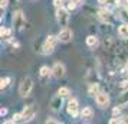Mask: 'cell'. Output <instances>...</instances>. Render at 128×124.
<instances>
[{"label": "cell", "instance_id": "7402d4cb", "mask_svg": "<svg viewBox=\"0 0 128 124\" xmlns=\"http://www.w3.org/2000/svg\"><path fill=\"white\" fill-rule=\"evenodd\" d=\"M118 3H120V0H106L105 5H106V6H116Z\"/></svg>", "mask_w": 128, "mask_h": 124}, {"label": "cell", "instance_id": "9a60e30c", "mask_svg": "<svg viewBox=\"0 0 128 124\" xmlns=\"http://www.w3.org/2000/svg\"><path fill=\"white\" fill-rule=\"evenodd\" d=\"M118 35L121 36V38H128V23L127 22L118 28Z\"/></svg>", "mask_w": 128, "mask_h": 124}, {"label": "cell", "instance_id": "83f0119b", "mask_svg": "<svg viewBox=\"0 0 128 124\" xmlns=\"http://www.w3.org/2000/svg\"><path fill=\"white\" fill-rule=\"evenodd\" d=\"M6 112H7V110H6V108H2V110H0V115L3 117V115H6Z\"/></svg>", "mask_w": 128, "mask_h": 124}, {"label": "cell", "instance_id": "4dcf8cb0", "mask_svg": "<svg viewBox=\"0 0 128 124\" xmlns=\"http://www.w3.org/2000/svg\"><path fill=\"white\" fill-rule=\"evenodd\" d=\"M98 3H99V5H105V3H106V0H98Z\"/></svg>", "mask_w": 128, "mask_h": 124}, {"label": "cell", "instance_id": "6da1fadb", "mask_svg": "<svg viewBox=\"0 0 128 124\" xmlns=\"http://www.w3.org/2000/svg\"><path fill=\"white\" fill-rule=\"evenodd\" d=\"M32 88H33V81H32L30 77H26L22 81L20 87H19V94H20V97H28L32 92Z\"/></svg>", "mask_w": 128, "mask_h": 124}, {"label": "cell", "instance_id": "603a6c76", "mask_svg": "<svg viewBox=\"0 0 128 124\" xmlns=\"http://www.w3.org/2000/svg\"><path fill=\"white\" fill-rule=\"evenodd\" d=\"M76 6H78L76 3H74L72 0H69V3H68V10H75Z\"/></svg>", "mask_w": 128, "mask_h": 124}, {"label": "cell", "instance_id": "ba28073f", "mask_svg": "<svg viewBox=\"0 0 128 124\" xmlns=\"http://www.w3.org/2000/svg\"><path fill=\"white\" fill-rule=\"evenodd\" d=\"M68 112H69L72 117H75L76 114H78V108H79V104H78V100L76 98H70L68 101Z\"/></svg>", "mask_w": 128, "mask_h": 124}, {"label": "cell", "instance_id": "cb8c5ba5", "mask_svg": "<svg viewBox=\"0 0 128 124\" xmlns=\"http://www.w3.org/2000/svg\"><path fill=\"white\" fill-rule=\"evenodd\" d=\"M112 114H114V115H120V114H121V107H118V105H116L115 108L112 110Z\"/></svg>", "mask_w": 128, "mask_h": 124}, {"label": "cell", "instance_id": "277c9868", "mask_svg": "<svg viewBox=\"0 0 128 124\" xmlns=\"http://www.w3.org/2000/svg\"><path fill=\"white\" fill-rule=\"evenodd\" d=\"M24 23H26V19H24V16H23V13L20 12H14V16H13V25H14V28L16 29H23V26H24Z\"/></svg>", "mask_w": 128, "mask_h": 124}, {"label": "cell", "instance_id": "ffe728a7", "mask_svg": "<svg viewBox=\"0 0 128 124\" xmlns=\"http://www.w3.org/2000/svg\"><path fill=\"white\" fill-rule=\"evenodd\" d=\"M9 82H10V78H2V79H0V88L4 89L7 85H9Z\"/></svg>", "mask_w": 128, "mask_h": 124}, {"label": "cell", "instance_id": "d4e9b609", "mask_svg": "<svg viewBox=\"0 0 128 124\" xmlns=\"http://www.w3.org/2000/svg\"><path fill=\"white\" fill-rule=\"evenodd\" d=\"M7 5H9V2H7V0H0V7H2V9L7 7Z\"/></svg>", "mask_w": 128, "mask_h": 124}, {"label": "cell", "instance_id": "ac0fdd59", "mask_svg": "<svg viewBox=\"0 0 128 124\" xmlns=\"http://www.w3.org/2000/svg\"><path fill=\"white\" fill-rule=\"evenodd\" d=\"M58 94L60 95V97H64V98H66V97H69V95H70V89L68 88V87H62V88H59Z\"/></svg>", "mask_w": 128, "mask_h": 124}, {"label": "cell", "instance_id": "8992f818", "mask_svg": "<svg viewBox=\"0 0 128 124\" xmlns=\"http://www.w3.org/2000/svg\"><path fill=\"white\" fill-rule=\"evenodd\" d=\"M72 36H74L72 30H70L69 28H64V29L59 32L58 39H59V42H62V43H68V42L72 39Z\"/></svg>", "mask_w": 128, "mask_h": 124}, {"label": "cell", "instance_id": "4fadbf2b", "mask_svg": "<svg viewBox=\"0 0 128 124\" xmlns=\"http://www.w3.org/2000/svg\"><path fill=\"white\" fill-rule=\"evenodd\" d=\"M118 105H128V88L127 89H124L122 91V94L120 95V98H118Z\"/></svg>", "mask_w": 128, "mask_h": 124}, {"label": "cell", "instance_id": "1f68e13d", "mask_svg": "<svg viewBox=\"0 0 128 124\" xmlns=\"http://www.w3.org/2000/svg\"><path fill=\"white\" fill-rule=\"evenodd\" d=\"M125 9L128 10V0H125Z\"/></svg>", "mask_w": 128, "mask_h": 124}, {"label": "cell", "instance_id": "f546056e", "mask_svg": "<svg viewBox=\"0 0 128 124\" xmlns=\"http://www.w3.org/2000/svg\"><path fill=\"white\" fill-rule=\"evenodd\" d=\"M122 123H125V124H128V115H125V117L122 118Z\"/></svg>", "mask_w": 128, "mask_h": 124}, {"label": "cell", "instance_id": "3957f363", "mask_svg": "<svg viewBox=\"0 0 128 124\" xmlns=\"http://www.w3.org/2000/svg\"><path fill=\"white\" fill-rule=\"evenodd\" d=\"M59 39L56 38V36H48L46 41H45V43H43V51L42 52L46 53V55H49V53H52L53 51H55V46H56V42H58Z\"/></svg>", "mask_w": 128, "mask_h": 124}, {"label": "cell", "instance_id": "d6a6232c", "mask_svg": "<svg viewBox=\"0 0 128 124\" xmlns=\"http://www.w3.org/2000/svg\"><path fill=\"white\" fill-rule=\"evenodd\" d=\"M127 66H128V64H127Z\"/></svg>", "mask_w": 128, "mask_h": 124}, {"label": "cell", "instance_id": "30bf717a", "mask_svg": "<svg viewBox=\"0 0 128 124\" xmlns=\"http://www.w3.org/2000/svg\"><path fill=\"white\" fill-rule=\"evenodd\" d=\"M62 101H64V97H60L59 94L56 97H53L52 100H50V108H52L53 111H59L60 107H62Z\"/></svg>", "mask_w": 128, "mask_h": 124}, {"label": "cell", "instance_id": "484cf974", "mask_svg": "<svg viewBox=\"0 0 128 124\" xmlns=\"http://www.w3.org/2000/svg\"><path fill=\"white\" fill-rule=\"evenodd\" d=\"M46 123H48V124H49V123H50V124H59L60 121H58V120H53V118H48Z\"/></svg>", "mask_w": 128, "mask_h": 124}, {"label": "cell", "instance_id": "836d02e7", "mask_svg": "<svg viewBox=\"0 0 128 124\" xmlns=\"http://www.w3.org/2000/svg\"><path fill=\"white\" fill-rule=\"evenodd\" d=\"M127 81H128V79H127Z\"/></svg>", "mask_w": 128, "mask_h": 124}, {"label": "cell", "instance_id": "8fae6325", "mask_svg": "<svg viewBox=\"0 0 128 124\" xmlns=\"http://www.w3.org/2000/svg\"><path fill=\"white\" fill-rule=\"evenodd\" d=\"M99 19L102 22H106V23H112L114 22V18H112V13L110 10H99Z\"/></svg>", "mask_w": 128, "mask_h": 124}, {"label": "cell", "instance_id": "4316f807", "mask_svg": "<svg viewBox=\"0 0 128 124\" xmlns=\"http://www.w3.org/2000/svg\"><path fill=\"white\" fill-rule=\"evenodd\" d=\"M110 123H111V124H115V123H122V120H120V118L114 117L112 120H110Z\"/></svg>", "mask_w": 128, "mask_h": 124}, {"label": "cell", "instance_id": "5bb4252c", "mask_svg": "<svg viewBox=\"0 0 128 124\" xmlns=\"http://www.w3.org/2000/svg\"><path fill=\"white\" fill-rule=\"evenodd\" d=\"M81 117L84 118V120H91V118L94 117V111L91 107H85L84 110H82L81 112Z\"/></svg>", "mask_w": 128, "mask_h": 124}, {"label": "cell", "instance_id": "d6986e66", "mask_svg": "<svg viewBox=\"0 0 128 124\" xmlns=\"http://www.w3.org/2000/svg\"><path fill=\"white\" fill-rule=\"evenodd\" d=\"M89 95H96L99 92V85L98 84H91V87H89Z\"/></svg>", "mask_w": 128, "mask_h": 124}, {"label": "cell", "instance_id": "52a82bcc", "mask_svg": "<svg viewBox=\"0 0 128 124\" xmlns=\"http://www.w3.org/2000/svg\"><path fill=\"white\" fill-rule=\"evenodd\" d=\"M65 72H66V69H65V65L64 64H60V62H56L55 65H53L52 68V75L55 78H62L65 75Z\"/></svg>", "mask_w": 128, "mask_h": 124}, {"label": "cell", "instance_id": "2e32d148", "mask_svg": "<svg viewBox=\"0 0 128 124\" xmlns=\"http://www.w3.org/2000/svg\"><path fill=\"white\" fill-rule=\"evenodd\" d=\"M86 45L88 46H91V48H95L96 45H98V39H96L94 35H89L86 38Z\"/></svg>", "mask_w": 128, "mask_h": 124}, {"label": "cell", "instance_id": "7a4b0ae2", "mask_svg": "<svg viewBox=\"0 0 128 124\" xmlns=\"http://www.w3.org/2000/svg\"><path fill=\"white\" fill-rule=\"evenodd\" d=\"M56 20H58V23L62 28H66L68 26V22H69V12L66 9H64V7L56 9Z\"/></svg>", "mask_w": 128, "mask_h": 124}, {"label": "cell", "instance_id": "9c48e42d", "mask_svg": "<svg viewBox=\"0 0 128 124\" xmlns=\"http://www.w3.org/2000/svg\"><path fill=\"white\" fill-rule=\"evenodd\" d=\"M35 108L33 107H24L23 112H22V120L23 121H30V120H33L35 118Z\"/></svg>", "mask_w": 128, "mask_h": 124}, {"label": "cell", "instance_id": "e0dca14e", "mask_svg": "<svg viewBox=\"0 0 128 124\" xmlns=\"http://www.w3.org/2000/svg\"><path fill=\"white\" fill-rule=\"evenodd\" d=\"M0 36H2V39H10V38H12V30L6 29V28H2Z\"/></svg>", "mask_w": 128, "mask_h": 124}, {"label": "cell", "instance_id": "f1b7e54d", "mask_svg": "<svg viewBox=\"0 0 128 124\" xmlns=\"http://www.w3.org/2000/svg\"><path fill=\"white\" fill-rule=\"evenodd\" d=\"M74 3H76V5H81V3H84V0H72Z\"/></svg>", "mask_w": 128, "mask_h": 124}, {"label": "cell", "instance_id": "7c38bea8", "mask_svg": "<svg viewBox=\"0 0 128 124\" xmlns=\"http://www.w3.org/2000/svg\"><path fill=\"white\" fill-rule=\"evenodd\" d=\"M50 74H52V69H49V68H48V66H45V65L39 69V77H40V79L43 81V82H46L48 79H49Z\"/></svg>", "mask_w": 128, "mask_h": 124}, {"label": "cell", "instance_id": "44dd1931", "mask_svg": "<svg viewBox=\"0 0 128 124\" xmlns=\"http://www.w3.org/2000/svg\"><path fill=\"white\" fill-rule=\"evenodd\" d=\"M53 5H55V7H56V9H59V7H64V0H53Z\"/></svg>", "mask_w": 128, "mask_h": 124}, {"label": "cell", "instance_id": "5b68a950", "mask_svg": "<svg viewBox=\"0 0 128 124\" xmlns=\"http://www.w3.org/2000/svg\"><path fill=\"white\" fill-rule=\"evenodd\" d=\"M95 101H96L98 107H101V108H105V107L110 105V97H108L106 92H98L96 97H95Z\"/></svg>", "mask_w": 128, "mask_h": 124}]
</instances>
